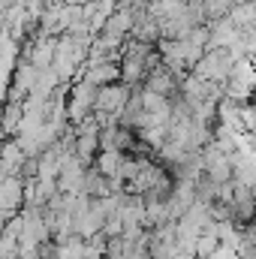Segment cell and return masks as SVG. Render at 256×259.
Returning a JSON list of instances; mask_svg holds the SVG:
<instances>
[{
	"label": "cell",
	"instance_id": "cell-1",
	"mask_svg": "<svg viewBox=\"0 0 256 259\" xmlns=\"http://www.w3.org/2000/svg\"><path fill=\"white\" fill-rule=\"evenodd\" d=\"M133 97H136V91L130 88L127 81L97 88L94 112H97V115H106V118H118V121H121V115H124V109L130 106V100H133Z\"/></svg>",
	"mask_w": 256,
	"mask_h": 259
},
{
	"label": "cell",
	"instance_id": "cell-2",
	"mask_svg": "<svg viewBox=\"0 0 256 259\" xmlns=\"http://www.w3.org/2000/svg\"><path fill=\"white\" fill-rule=\"evenodd\" d=\"M235 66H238V61L229 49H208V55L193 69V75H199L205 81H229Z\"/></svg>",
	"mask_w": 256,
	"mask_h": 259
},
{
	"label": "cell",
	"instance_id": "cell-3",
	"mask_svg": "<svg viewBox=\"0 0 256 259\" xmlns=\"http://www.w3.org/2000/svg\"><path fill=\"white\" fill-rule=\"evenodd\" d=\"M133 27H136V15H133L130 9H115V12L100 24L103 36H109V39H124L127 33H133Z\"/></svg>",
	"mask_w": 256,
	"mask_h": 259
},
{
	"label": "cell",
	"instance_id": "cell-4",
	"mask_svg": "<svg viewBox=\"0 0 256 259\" xmlns=\"http://www.w3.org/2000/svg\"><path fill=\"white\" fill-rule=\"evenodd\" d=\"M118 81H124L121 64L88 66V72H84V84H91V88H106V84H118Z\"/></svg>",
	"mask_w": 256,
	"mask_h": 259
},
{
	"label": "cell",
	"instance_id": "cell-5",
	"mask_svg": "<svg viewBox=\"0 0 256 259\" xmlns=\"http://www.w3.org/2000/svg\"><path fill=\"white\" fill-rule=\"evenodd\" d=\"M121 166H124V157H121V151H103L100 157H97V169L109 178V181H118V175H121Z\"/></svg>",
	"mask_w": 256,
	"mask_h": 259
}]
</instances>
